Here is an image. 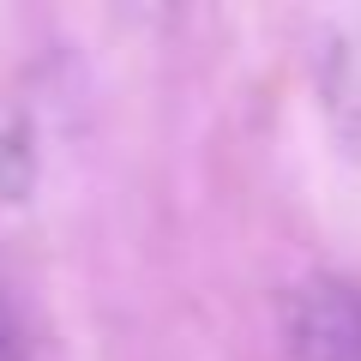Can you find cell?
Here are the masks:
<instances>
[{"mask_svg": "<svg viewBox=\"0 0 361 361\" xmlns=\"http://www.w3.org/2000/svg\"><path fill=\"white\" fill-rule=\"evenodd\" d=\"M13 355V313H6V295H0V361Z\"/></svg>", "mask_w": 361, "mask_h": 361, "instance_id": "2", "label": "cell"}, {"mask_svg": "<svg viewBox=\"0 0 361 361\" xmlns=\"http://www.w3.org/2000/svg\"><path fill=\"white\" fill-rule=\"evenodd\" d=\"M283 337L301 361H361V289L313 277L283 295Z\"/></svg>", "mask_w": 361, "mask_h": 361, "instance_id": "1", "label": "cell"}]
</instances>
